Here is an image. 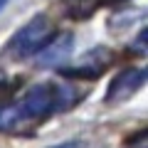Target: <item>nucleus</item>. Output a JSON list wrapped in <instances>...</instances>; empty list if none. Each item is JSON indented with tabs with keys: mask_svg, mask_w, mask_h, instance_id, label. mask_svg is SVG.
I'll list each match as a JSON object with an SVG mask.
<instances>
[{
	"mask_svg": "<svg viewBox=\"0 0 148 148\" xmlns=\"http://www.w3.org/2000/svg\"><path fill=\"white\" fill-rule=\"evenodd\" d=\"M146 40H148V30H141V32H138V37H136V42L131 45V49H136L138 57L146 54Z\"/></svg>",
	"mask_w": 148,
	"mask_h": 148,
	"instance_id": "nucleus-6",
	"label": "nucleus"
},
{
	"mask_svg": "<svg viewBox=\"0 0 148 148\" xmlns=\"http://www.w3.org/2000/svg\"><path fill=\"white\" fill-rule=\"evenodd\" d=\"M111 49L106 47H94L91 52H86V57L82 59L79 64H74V67H62L59 69V74L62 77H91V79H96L101 72H104L106 67L111 64Z\"/></svg>",
	"mask_w": 148,
	"mask_h": 148,
	"instance_id": "nucleus-5",
	"label": "nucleus"
},
{
	"mask_svg": "<svg viewBox=\"0 0 148 148\" xmlns=\"http://www.w3.org/2000/svg\"><path fill=\"white\" fill-rule=\"evenodd\" d=\"M82 91L72 84H54V82H40L32 84L20 99L0 104V131L5 133H22L35 128L47 116L64 111L79 101Z\"/></svg>",
	"mask_w": 148,
	"mask_h": 148,
	"instance_id": "nucleus-1",
	"label": "nucleus"
},
{
	"mask_svg": "<svg viewBox=\"0 0 148 148\" xmlns=\"http://www.w3.org/2000/svg\"><path fill=\"white\" fill-rule=\"evenodd\" d=\"M52 148H82V143H79V141H64V143L52 146Z\"/></svg>",
	"mask_w": 148,
	"mask_h": 148,
	"instance_id": "nucleus-7",
	"label": "nucleus"
},
{
	"mask_svg": "<svg viewBox=\"0 0 148 148\" xmlns=\"http://www.w3.org/2000/svg\"><path fill=\"white\" fill-rule=\"evenodd\" d=\"M148 79V69L146 67H128L123 72H119L114 79L106 86V104H119V101H126L128 96H133Z\"/></svg>",
	"mask_w": 148,
	"mask_h": 148,
	"instance_id": "nucleus-3",
	"label": "nucleus"
},
{
	"mask_svg": "<svg viewBox=\"0 0 148 148\" xmlns=\"http://www.w3.org/2000/svg\"><path fill=\"white\" fill-rule=\"evenodd\" d=\"M52 32V25H49V17L45 12L35 15L30 22L20 27V30L12 35V40L5 45V52H10L12 57H32L37 49L45 45V40Z\"/></svg>",
	"mask_w": 148,
	"mask_h": 148,
	"instance_id": "nucleus-2",
	"label": "nucleus"
},
{
	"mask_svg": "<svg viewBox=\"0 0 148 148\" xmlns=\"http://www.w3.org/2000/svg\"><path fill=\"white\" fill-rule=\"evenodd\" d=\"M8 3H10V0H0V10H3V8H5Z\"/></svg>",
	"mask_w": 148,
	"mask_h": 148,
	"instance_id": "nucleus-8",
	"label": "nucleus"
},
{
	"mask_svg": "<svg viewBox=\"0 0 148 148\" xmlns=\"http://www.w3.org/2000/svg\"><path fill=\"white\" fill-rule=\"evenodd\" d=\"M74 49V35L72 32H57L54 37H47L45 45L32 54L37 67H59Z\"/></svg>",
	"mask_w": 148,
	"mask_h": 148,
	"instance_id": "nucleus-4",
	"label": "nucleus"
}]
</instances>
